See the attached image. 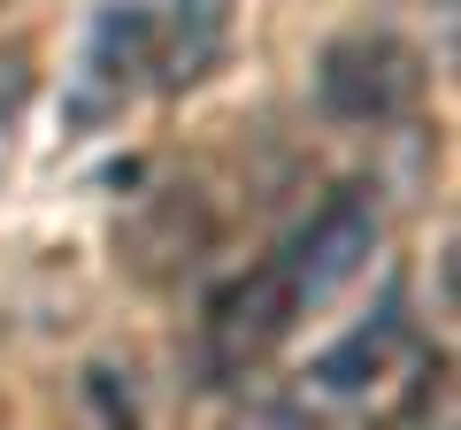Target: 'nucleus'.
<instances>
[{"instance_id": "1", "label": "nucleus", "mask_w": 461, "mask_h": 430, "mask_svg": "<svg viewBox=\"0 0 461 430\" xmlns=\"http://www.w3.org/2000/svg\"><path fill=\"white\" fill-rule=\"evenodd\" d=\"M377 231H384L377 223V193H369V184H339L262 269H247L230 292H215V308H208V362L223 369V377L254 369L300 315L330 308L346 284L362 277V262L377 254Z\"/></svg>"}, {"instance_id": "2", "label": "nucleus", "mask_w": 461, "mask_h": 430, "mask_svg": "<svg viewBox=\"0 0 461 430\" xmlns=\"http://www.w3.org/2000/svg\"><path fill=\"white\" fill-rule=\"evenodd\" d=\"M154 85V8L147 0H100L62 77V123L69 139H93L131 116V100Z\"/></svg>"}, {"instance_id": "3", "label": "nucleus", "mask_w": 461, "mask_h": 430, "mask_svg": "<svg viewBox=\"0 0 461 430\" xmlns=\"http://www.w3.org/2000/svg\"><path fill=\"white\" fill-rule=\"evenodd\" d=\"M408 93H415V54L384 31H362L323 54V100L339 116H393Z\"/></svg>"}, {"instance_id": "4", "label": "nucleus", "mask_w": 461, "mask_h": 430, "mask_svg": "<svg viewBox=\"0 0 461 430\" xmlns=\"http://www.w3.org/2000/svg\"><path fill=\"white\" fill-rule=\"evenodd\" d=\"M223 39H230V0H169V16H154V77L200 85Z\"/></svg>"}, {"instance_id": "5", "label": "nucleus", "mask_w": 461, "mask_h": 430, "mask_svg": "<svg viewBox=\"0 0 461 430\" xmlns=\"http://www.w3.org/2000/svg\"><path fill=\"white\" fill-rule=\"evenodd\" d=\"M23 93H32V69H23V54H0V139H8V123H16Z\"/></svg>"}, {"instance_id": "6", "label": "nucleus", "mask_w": 461, "mask_h": 430, "mask_svg": "<svg viewBox=\"0 0 461 430\" xmlns=\"http://www.w3.org/2000/svg\"><path fill=\"white\" fill-rule=\"evenodd\" d=\"M93 430H131V408L115 399L108 377H93Z\"/></svg>"}, {"instance_id": "7", "label": "nucleus", "mask_w": 461, "mask_h": 430, "mask_svg": "<svg viewBox=\"0 0 461 430\" xmlns=\"http://www.w3.org/2000/svg\"><path fill=\"white\" fill-rule=\"evenodd\" d=\"M239 430H315V423L293 408H254V415H239Z\"/></svg>"}]
</instances>
